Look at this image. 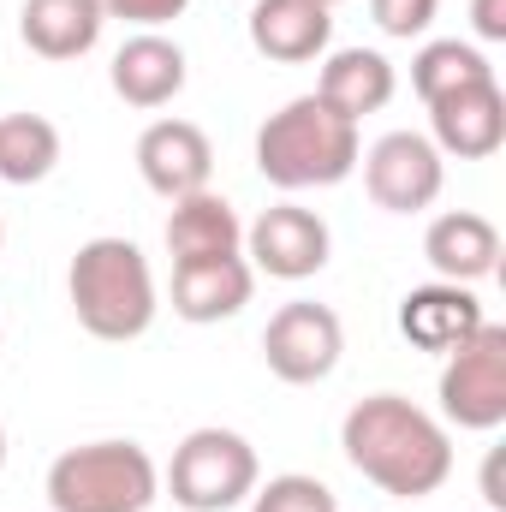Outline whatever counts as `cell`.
<instances>
[{
	"label": "cell",
	"instance_id": "cell-1",
	"mask_svg": "<svg viewBox=\"0 0 506 512\" xmlns=\"http://www.w3.org/2000/svg\"><path fill=\"white\" fill-rule=\"evenodd\" d=\"M340 447L358 477H370L393 501H423L453 477V441L447 429L411 405L405 393H370L346 411Z\"/></svg>",
	"mask_w": 506,
	"mask_h": 512
},
{
	"label": "cell",
	"instance_id": "cell-2",
	"mask_svg": "<svg viewBox=\"0 0 506 512\" xmlns=\"http://www.w3.org/2000/svg\"><path fill=\"white\" fill-rule=\"evenodd\" d=\"M364 143L358 120L334 114L322 96H292L280 114H268L256 131V173L274 191H322L352 179Z\"/></svg>",
	"mask_w": 506,
	"mask_h": 512
},
{
	"label": "cell",
	"instance_id": "cell-3",
	"mask_svg": "<svg viewBox=\"0 0 506 512\" xmlns=\"http://www.w3.org/2000/svg\"><path fill=\"white\" fill-rule=\"evenodd\" d=\"M66 298H72V316H78V328L90 340H108V346L143 340L149 322H155L149 256L131 239H114V233L78 245L72 268H66Z\"/></svg>",
	"mask_w": 506,
	"mask_h": 512
},
{
	"label": "cell",
	"instance_id": "cell-4",
	"mask_svg": "<svg viewBox=\"0 0 506 512\" xmlns=\"http://www.w3.org/2000/svg\"><path fill=\"white\" fill-rule=\"evenodd\" d=\"M54 512H149L161 501V471L137 441H84L48 465Z\"/></svg>",
	"mask_w": 506,
	"mask_h": 512
},
{
	"label": "cell",
	"instance_id": "cell-5",
	"mask_svg": "<svg viewBox=\"0 0 506 512\" xmlns=\"http://www.w3.org/2000/svg\"><path fill=\"white\" fill-rule=\"evenodd\" d=\"M256 447L239 435V429H191L179 447H173V465H167V495L173 507L185 512H233L251 501L256 489Z\"/></svg>",
	"mask_w": 506,
	"mask_h": 512
},
{
	"label": "cell",
	"instance_id": "cell-6",
	"mask_svg": "<svg viewBox=\"0 0 506 512\" xmlns=\"http://www.w3.org/2000/svg\"><path fill=\"white\" fill-rule=\"evenodd\" d=\"M441 417L459 423V429H477V435L506 423V328L501 322H483L465 346L447 352Z\"/></svg>",
	"mask_w": 506,
	"mask_h": 512
},
{
	"label": "cell",
	"instance_id": "cell-7",
	"mask_svg": "<svg viewBox=\"0 0 506 512\" xmlns=\"http://www.w3.org/2000/svg\"><path fill=\"white\" fill-rule=\"evenodd\" d=\"M340 352H346V328H340V316H334L328 304H316V298L280 304V310L268 316V328H262V364H268L286 387L328 382L334 364H340Z\"/></svg>",
	"mask_w": 506,
	"mask_h": 512
},
{
	"label": "cell",
	"instance_id": "cell-8",
	"mask_svg": "<svg viewBox=\"0 0 506 512\" xmlns=\"http://www.w3.org/2000/svg\"><path fill=\"white\" fill-rule=\"evenodd\" d=\"M358 161H364V191H370V203L387 209V215H417V209H429V203L441 197V185H447V161H441V149H435L423 131H387V137H376Z\"/></svg>",
	"mask_w": 506,
	"mask_h": 512
},
{
	"label": "cell",
	"instance_id": "cell-9",
	"mask_svg": "<svg viewBox=\"0 0 506 512\" xmlns=\"http://www.w3.org/2000/svg\"><path fill=\"white\" fill-rule=\"evenodd\" d=\"M328 251H334L328 221L298 203H274L245 227V262L268 280H310L328 268Z\"/></svg>",
	"mask_w": 506,
	"mask_h": 512
},
{
	"label": "cell",
	"instance_id": "cell-10",
	"mask_svg": "<svg viewBox=\"0 0 506 512\" xmlns=\"http://www.w3.org/2000/svg\"><path fill=\"white\" fill-rule=\"evenodd\" d=\"M137 173H143V185L155 197L179 203L191 191H209L215 149H209L203 126H191V120H155V126H143V137H137Z\"/></svg>",
	"mask_w": 506,
	"mask_h": 512
},
{
	"label": "cell",
	"instance_id": "cell-11",
	"mask_svg": "<svg viewBox=\"0 0 506 512\" xmlns=\"http://www.w3.org/2000/svg\"><path fill=\"white\" fill-rule=\"evenodd\" d=\"M429 143L441 155H459V161H489L506 143V96L495 78L483 84H465L441 102H429Z\"/></svg>",
	"mask_w": 506,
	"mask_h": 512
},
{
	"label": "cell",
	"instance_id": "cell-12",
	"mask_svg": "<svg viewBox=\"0 0 506 512\" xmlns=\"http://www.w3.org/2000/svg\"><path fill=\"white\" fill-rule=\"evenodd\" d=\"M483 304L471 286H453V280H429V286H411L399 298V334L417 346V352H453L465 346L477 328H483Z\"/></svg>",
	"mask_w": 506,
	"mask_h": 512
},
{
	"label": "cell",
	"instance_id": "cell-13",
	"mask_svg": "<svg viewBox=\"0 0 506 512\" xmlns=\"http://www.w3.org/2000/svg\"><path fill=\"white\" fill-rule=\"evenodd\" d=\"M251 48L274 66H304V60H322L328 42H334V6L322 0H256L251 18Z\"/></svg>",
	"mask_w": 506,
	"mask_h": 512
},
{
	"label": "cell",
	"instance_id": "cell-14",
	"mask_svg": "<svg viewBox=\"0 0 506 512\" xmlns=\"http://www.w3.org/2000/svg\"><path fill=\"white\" fill-rule=\"evenodd\" d=\"M423 262L435 268V280L453 286H477L501 268V227L477 209H447L429 221L423 233Z\"/></svg>",
	"mask_w": 506,
	"mask_h": 512
},
{
	"label": "cell",
	"instance_id": "cell-15",
	"mask_svg": "<svg viewBox=\"0 0 506 512\" xmlns=\"http://www.w3.org/2000/svg\"><path fill=\"white\" fill-rule=\"evenodd\" d=\"M256 268L245 256H209V262H173V316L179 322H227L251 304Z\"/></svg>",
	"mask_w": 506,
	"mask_h": 512
},
{
	"label": "cell",
	"instance_id": "cell-16",
	"mask_svg": "<svg viewBox=\"0 0 506 512\" xmlns=\"http://www.w3.org/2000/svg\"><path fill=\"white\" fill-rule=\"evenodd\" d=\"M108 84L126 108H167L185 90V48L161 30H137L108 66Z\"/></svg>",
	"mask_w": 506,
	"mask_h": 512
},
{
	"label": "cell",
	"instance_id": "cell-17",
	"mask_svg": "<svg viewBox=\"0 0 506 512\" xmlns=\"http://www.w3.org/2000/svg\"><path fill=\"white\" fill-rule=\"evenodd\" d=\"M167 251L173 262H209V256H245V221L227 197L191 191L167 215Z\"/></svg>",
	"mask_w": 506,
	"mask_h": 512
},
{
	"label": "cell",
	"instance_id": "cell-18",
	"mask_svg": "<svg viewBox=\"0 0 506 512\" xmlns=\"http://www.w3.org/2000/svg\"><path fill=\"white\" fill-rule=\"evenodd\" d=\"M102 6L96 0H24L18 36L42 60H84L102 42Z\"/></svg>",
	"mask_w": 506,
	"mask_h": 512
},
{
	"label": "cell",
	"instance_id": "cell-19",
	"mask_svg": "<svg viewBox=\"0 0 506 512\" xmlns=\"http://www.w3.org/2000/svg\"><path fill=\"white\" fill-rule=\"evenodd\" d=\"M316 96L346 114V120H364V114H381L393 102V66L376 48H340L322 60V78H316Z\"/></svg>",
	"mask_w": 506,
	"mask_h": 512
},
{
	"label": "cell",
	"instance_id": "cell-20",
	"mask_svg": "<svg viewBox=\"0 0 506 512\" xmlns=\"http://www.w3.org/2000/svg\"><path fill=\"white\" fill-rule=\"evenodd\" d=\"M60 167V131L42 114H6L0 120V179L6 185H42Z\"/></svg>",
	"mask_w": 506,
	"mask_h": 512
},
{
	"label": "cell",
	"instance_id": "cell-21",
	"mask_svg": "<svg viewBox=\"0 0 506 512\" xmlns=\"http://www.w3.org/2000/svg\"><path fill=\"white\" fill-rule=\"evenodd\" d=\"M483 78H495V66L483 60L477 42H459V36L423 42L417 60H411V90H417L423 102H441V96H453V90H465V84H483Z\"/></svg>",
	"mask_w": 506,
	"mask_h": 512
},
{
	"label": "cell",
	"instance_id": "cell-22",
	"mask_svg": "<svg viewBox=\"0 0 506 512\" xmlns=\"http://www.w3.org/2000/svg\"><path fill=\"white\" fill-rule=\"evenodd\" d=\"M251 512H340L334 489L322 477H304V471H286V477H268L251 489Z\"/></svg>",
	"mask_w": 506,
	"mask_h": 512
},
{
	"label": "cell",
	"instance_id": "cell-23",
	"mask_svg": "<svg viewBox=\"0 0 506 512\" xmlns=\"http://www.w3.org/2000/svg\"><path fill=\"white\" fill-rule=\"evenodd\" d=\"M435 6H441V0H370V18L381 24V36L411 42V36H423V30L435 24Z\"/></svg>",
	"mask_w": 506,
	"mask_h": 512
},
{
	"label": "cell",
	"instance_id": "cell-24",
	"mask_svg": "<svg viewBox=\"0 0 506 512\" xmlns=\"http://www.w3.org/2000/svg\"><path fill=\"white\" fill-rule=\"evenodd\" d=\"M96 6H102V18H120V24H137V30H161L191 0H96Z\"/></svg>",
	"mask_w": 506,
	"mask_h": 512
},
{
	"label": "cell",
	"instance_id": "cell-25",
	"mask_svg": "<svg viewBox=\"0 0 506 512\" xmlns=\"http://www.w3.org/2000/svg\"><path fill=\"white\" fill-rule=\"evenodd\" d=\"M471 30L483 42H506V0H471Z\"/></svg>",
	"mask_w": 506,
	"mask_h": 512
},
{
	"label": "cell",
	"instance_id": "cell-26",
	"mask_svg": "<svg viewBox=\"0 0 506 512\" xmlns=\"http://www.w3.org/2000/svg\"><path fill=\"white\" fill-rule=\"evenodd\" d=\"M0 465H6V429H0Z\"/></svg>",
	"mask_w": 506,
	"mask_h": 512
},
{
	"label": "cell",
	"instance_id": "cell-27",
	"mask_svg": "<svg viewBox=\"0 0 506 512\" xmlns=\"http://www.w3.org/2000/svg\"><path fill=\"white\" fill-rule=\"evenodd\" d=\"M0 251H6V221H0Z\"/></svg>",
	"mask_w": 506,
	"mask_h": 512
},
{
	"label": "cell",
	"instance_id": "cell-28",
	"mask_svg": "<svg viewBox=\"0 0 506 512\" xmlns=\"http://www.w3.org/2000/svg\"><path fill=\"white\" fill-rule=\"evenodd\" d=\"M322 6H340V0H322Z\"/></svg>",
	"mask_w": 506,
	"mask_h": 512
}]
</instances>
